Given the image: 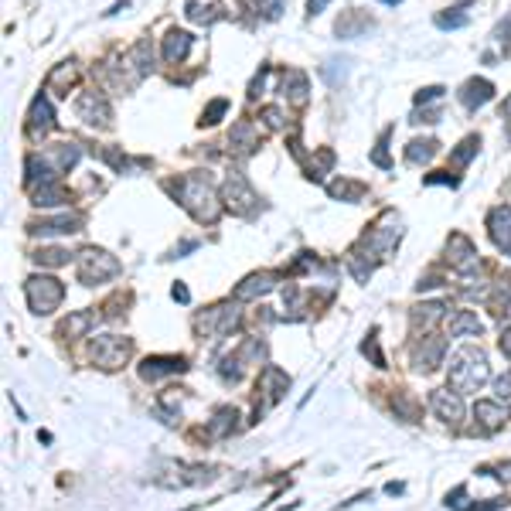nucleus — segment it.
I'll return each instance as SVG.
<instances>
[{"label":"nucleus","mask_w":511,"mask_h":511,"mask_svg":"<svg viewBox=\"0 0 511 511\" xmlns=\"http://www.w3.org/2000/svg\"><path fill=\"white\" fill-rule=\"evenodd\" d=\"M361 355H368L372 361H375V368H385V355L378 351V341H375V334L368 337V341H361Z\"/></svg>","instance_id":"obj_44"},{"label":"nucleus","mask_w":511,"mask_h":511,"mask_svg":"<svg viewBox=\"0 0 511 511\" xmlns=\"http://www.w3.org/2000/svg\"><path fill=\"white\" fill-rule=\"evenodd\" d=\"M31 259H34L38 266H65V263H68V249H58V245H51V249H38Z\"/></svg>","instance_id":"obj_38"},{"label":"nucleus","mask_w":511,"mask_h":511,"mask_svg":"<svg viewBox=\"0 0 511 511\" xmlns=\"http://www.w3.org/2000/svg\"><path fill=\"white\" fill-rule=\"evenodd\" d=\"M375 21L368 18V14H358V11H348L344 18H337V34L341 38H358L361 31H372Z\"/></svg>","instance_id":"obj_29"},{"label":"nucleus","mask_w":511,"mask_h":511,"mask_svg":"<svg viewBox=\"0 0 511 511\" xmlns=\"http://www.w3.org/2000/svg\"><path fill=\"white\" fill-rule=\"evenodd\" d=\"M96 324H99V313L96 311H72L58 334H62V337H86Z\"/></svg>","instance_id":"obj_26"},{"label":"nucleus","mask_w":511,"mask_h":511,"mask_svg":"<svg viewBox=\"0 0 511 511\" xmlns=\"http://www.w3.org/2000/svg\"><path fill=\"white\" fill-rule=\"evenodd\" d=\"M444 355H446V341L440 337H422L420 344L413 348V365H416V372H436L440 365H444Z\"/></svg>","instance_id":"obj_15"},{"label":"nucleus","mask_w":511,"mask_h":511,"mask_svg":"<svg viewBox=\"0 0 511 511\" xmlns=\"http://www.w3.org/2000/svg\"><path fill=\"white\" fill-rule=\"evenodd\" d=\"M446 334L450 337H477V334H484V321L474 311H457L446 324Z\"/></svg>","instance_id":"obj_24"},{"label":"nucleus","mask_w":511,"mask_h":511,"mask_svg":"<svg viewBox=\"0 0 511 511\" xmlns=\"http://www.w3.org/2000/svg\"><path fill=\"white\" fill-rule=\"evenodd\" d=\"M413 123H440V110H422L416 112V119Z\"/></svg>","instance_id":"obj_52"},{"label":"nucleus","mask_w":511,"mask_h":511,"mask_svg":"<svg viewBox=\"0 0 511 511\" xmlns=\"http://www.w3.org/2000/svg\"><path fill=\"white\" fill-rule=\"evenodd\" d=\"M464 24H467V14H464V11H457V7H453L450 14H436V27H440V31H450V27H464Z\"/></svg>","instance_id":"obj_42"},{"label":"nucleus","mask_w":511,"mask_h":511,"mask_svg":"<svg viewBox=\"0 0 511 511\" xmlns=\"http://www.w3.org/2000/svg\"><path fill=\"white\" fill-rule=\"evenodd\" d=\"M385 491H389V494H402V491H406V488H402V484H396V481H392V484H385Z\"/></svg>","instance_id":"obj_57"},{"label":"nucleus","mask_w":511,"mask_h":511,"mask_svg":"<svg viewBox=\"0 0 511 511\" xmlns=\"http://www.w3.org/2000/svg\"><path fill=\"white\" fill-rule=\"evenodd\" d=\"M491 378V365H488V355L474 344L460 348L457 355L450 358V389L457 392H477L484 382Z\"/></svg>","instance_id":"obj_2"},{"label":"nucleus","mask_w":511,"mask_h":511,"mask_svg":"<svg viewBox=\"0 0 511 511\" xmlns=\"http://www.w3.org/2000/svg\"><path fill=\"white\" fill-rule=\"evenodd\" d=\"M239 321H242V313H239L235 304H215V307H208L205 313L195 317V331L201 337H212L215 341V337H225V334L235 331Z\"/></svg>","instance_id":"obj_7"},{"label":"nucleus","mask_w":511,"mask_h":511,"mask_svg":"<svg viewBox=\"0 0 511 511\" xmlns=\"http://www.w3.org/2000/svg\"><path fill=\"white\" fill-rule=\"evenodd\" d=\"M225 110H228V99H215V103H208L205 112H201V127H215V123L225 116Z\"/></svg>","instance_id":"obj_41"},{"label":"nucleus","mask_w":511,"mask_h":511,"mask_svg":"<svg viewBox=\"0 0 511 511\" xmlns=\"http://www.w3.org/2000/svg\"><path fill=\"white\" fill-rule=\"evenodd\" d=\"M82 228V215H62V219H48V222H34L31 232L41 235V239H51V235H72Z\"/></svg>","instance_id":"obj_23"},{"label":"nucleus","mask_w":511,"mask_h":511,"mask_svg":"<svg viewBox=\"0 0 511 511\" xmlns=\"http://www.w3.org/2000/svg\"><path fill=\"white\" fill-rule=\"evenodd\" d=\"M276 273H269V269H263V273H252V276H245L242 283L235 287V300H256V297H263V293H269V290L276 287Z\"/></svg>","instance_id":"obj_18"},{"label":"nucleus","mask_w":511,"mask_h":511,"mask_svg":"<svg viewBox=\"0 0 511 511\" xmlns=\"http://www.w3.org/2000/svg\"><path fill=\"white\" fill-rule=\"evenodd\" d=\"M256 392H263V409H266V406H276V402L290 392V375L283 368H276V365H266V368L259 372Z\"/></svg>","instance_id":"obj_12"},{"label":"nucleus","mask_w":511,"mask_h":511,"mask_svg":"<svg viewBox=\"0 0 511 511\" xmlns=\"http://www.w3.org/2000/svg\"><path fill=\"white\" fill-rule=\"evenodd\" d=\"M498 344H501L505 358H511V328H505V331H501V341H498Z\"/></svg>","instance_id":"obj_55"},{"label":"nucleus","mask_w":511,"mask_h":511,"mask_svg":"<svg viewBox=\"0 0 511 511\" xmlns=\"http://www.w3.org/2000/svg\"><path fill=\"white\" fill-rule=\"evenodd\" d=\"M474 420H477V426H481V429L494 433V429H501V426H505V420H508V409H505L501 402L481 399L477 406H474Z\"/></svg>","instance_id":"obj_20"},{"label":"nucleus","mask_w":511,"mask_h":511,"mask_svg":"<svg viewBox=\"0 0 511 511\" xmlns=\"http://www.w3.org/2000/svg\"><path fill=\"white\" fill-rule=\"evenodd\" d=\"M498 112H501V119H511V96L501 103V110H498Z\"/></svg>","instance_id":"obj_56"},{"label":"nucleus","mask_w":511,"mask_h":511,"mask_svg":"<svg viewBox=\"0 0 511 511\" xmlns=\"http://www.w3.org/2000/svg\"><path fill=\"white\" fill-rule=\"evenodd\" d=\"M75 82V65L72 62H65V65H58L51 75H48V89L51 92H58V96H65L68 86Z\"/></svg>","instance_id":"obj_37"},{"label":"nucleus","mask_w":511,"mask_h":511,"mask_svg":"<svg viewBox=\"0 0 511 511\" xmlns=\"http://www.w3.org/2000/svg\"><path fill=\"white\" fill-rule=\"evenodd\" d=\"M75 273H79V283L99 287V283L119 276V259L110 256L106 249H82L79 259H75Z\"/></svg>","instance_id":"obj_4"},{"label":"nucleus","mask_w":511,"mask_h":511,"mask_svg":"<svg viewBox=\"0 0 511 511\" xmlns=\"http://www.w3.org/2000/svg\"><path fill=\"white\" fill-rule=\"evenodd\" d=\"M440 150V143L436 140H413L409 147H406V160L409 164H429L433 157Z\"/></svg>","instance_id":"obj_34"},{"label":"nucleus","mask_w":511,"mask_h":511,"mask_svg":"<svg viewBox=\"0 0 511 511\" xmlns=\"http://www.w3.org/2000/svg\"><path fill=\"white\" fill-rule=\"evenodd\" d=\"M174 195L178 201L191 212V219L195 222H219V215H222V205H219V195L212 191V184L208 178H201V174H188V178H181L174 184Z\"/></svg>","instance_id":"obj_1"},{"label":"nucleus","mask_w":511,"mask_h":511,"mask_svg":"<svg viewBox=\"0 0 511 511\" xmlns=\"http://www.w3.org/2000/svg\"><path fill=\"white\" fill-rule=\"evenodd\" d=\"M55 167V174H68L75 164H79V157H82V150L75 147V143H55V147H48L45 154H41Z\"/></svg>","instance_id":"obj_21"},{"label":"nucleus","mask_w":511,"mask_h":511,"mask_svg":"<svg viewBox=\"0 0 511 511\" xmlns=\"http://www.w3.org/2000/svg\"><path fill=\"white\" fill-rule=\"evenodd\" d=\"M219 375H222V382H232V385H235V382H242L245 365L239 361V358H235V351H232L228 358H222V368H219Z\"/></svg>","instance_id":"obj_39"},{"label":"nucleus","mask_w":511,"mask_h":511,"mask_svg":"<svg viewBox=\"0 0 511 511\" xmlns=\"http://www.w3.org/2000/svg\"><path fill=\"white\" fill-rule=\"evenodd\" d=\"M171 297H174V300H181V304H188V300H191V293H188V287H184V283H174Z\"/></svg>","instance_id":"obj_54"},{"label":"nucleus","mask_w":511,"mask_h":511,"mask_svg":"<svg viewBox=\"0 0 511 511\" xmlns=\"http://www.w3.org/2000/svg\"><path fill=\"white\" fill-rule=\"evenodd\" d=\"M256 7L263 11V18H269V21H276L283 14V0H256Z\"/></svg>","instance_id":"obj_45"},{"label":"nucleus","mask_w":511,"mask_h":511,"mask_svg":"<svg viewBox=\"0 0 511 511\" xmlns=\"http://www.w3.org/2000/svg\"><path fill=\"white\" fill-rule=\"evenodd\" d=\"M508 501H501V498H488V501H481V505H470L467 511H498V508H505Z\"/></svg>","instance_id":"obj_50"},{"label":"nucleus","mask_w":511,"mask_h":511,"mask_svg":"<svg viewBox=\"0 0 511 511\" xmlns=\"http://www.w3.org/2000/svg\"><path fill=\"white\" fill-rule=\"evenodd\" d=\"M488 228H491V239L494 245L501 249V252H508L511 256V208H494L488 215Z\"/></svg>","instance_id":"obj_19"},{"label":"nucleus","mask_w":511,"mask_h":511,"mask_svg":"<svg viewBox=\"0 0 511 511\" xmlns=\"http://www.w3.org/2000/svg\"><path fill=\"white\" fill-rule=\"evenodd\" d=\"M368 256H375V252H365V245L348 252V269L355 273L358 283H368V276H372V269H375V259H368Z\"/></svg>","instance_id":"obj_31"},{"label":"nucleus","mask_w":511,"mask_h":511,"mask_svg":"<svg viewBox=\"0 0 511 511\" xmlns=\"http://www.w3.org/2000/svg\"><path fill=\"white\" fill-rule=\"evenodd\" d=\"M184 18L191 24H215L225 18L222 0H188L184 4Z\"/></svg>","instance_id":"obj_17"},{"label":"nucleus","mask_w":511,"mask_h":511,"mask_svg":"<svg viewBox=\"0 0 511 511\" xmlns=\"http://www.w3.org/2000/svg\"><path fill=\"white\" fill-rule=\"evenodd\" d=\"M283 96H290L297 106L307 103V75L297 72V68H290L287 75H283Z\"/></svg>","instance_id":"obj_32"},{"label":"nucleus","mask_w":511,"mask_h":511,"mask_svg":"<svg viewBox=\"0 0 511 511\" xmlns=\"http://www.w3.org/2000/svg\"><path fill=\"white\" fill-rule=\"evenodd\" d=\"M263 119H266V127H273V130H280L287 119H283V110L280 106H263V112H259Z\"/></svg>","instance_id":"obj_47"},{"label":"nucleus","mask_w":511,"mask_h":511,"mask_svg":"<svg viewBox=\"0 0 511 511\" xmlns=\"http://www.w3.org/2000/svg\"><path fill=\"white\" fill-rule=\"evenodd\" d=\"M235 358H239L242 365H259V361L266 358V344H263L259 337H245L242 344L235 348Z\"/></svg>","instance_id":"obj_36"},{"label":"nucleus","mask_w":511,"mask_h":511,"mask_svg":"<svg viewBox=\"0 0 511 511\" xmlns=\"http://www.w3.org/2000/svg\"><path fill=\"white\" fill-rule=\"evenodd\" d=\"M477 150H481V140H477V136H467L464 143L450 154V160H453L457 167H464V164H470V160H474V154H477Z\"/></svg>","instance_id":"obj_40"},{"label":"nucleus","mask_w":511,"mask_h":511,"mask_svg":"<svg viewBox=\"0 0 511 511\" xmlns=\"http://www.w3.org/2000/svg\"><path fill=\"white\" fill-rule=\"evenodd\" d=\"M426 184H450V188H457L460 181H457V178H450L446 171H436V174H429V178H426Z\"/></svg>","instance_id":"obj_51"},{"label":"nucleus","mask_w":511,"mask_h":511,"mask_svg":"<svg viewBox=\"0 0 511 511\" xmlns=\"http://www.w3.org/2000/svg\"><path fill=\"white\" fill-rule=\"evenodd\" d=\"M429 409H433V416L436 420H444L446 426H460L464 422V399H460V392L457 389H433L429 392Z\"/></svg>","instance_id":"obj_10"},{"label":"nucleus","mask_w":511,"mask_h":511,"mask_svg":"<svg viewBox=\"0 0 511 511\" xmlns=\"http://www.w3.org/2000/svg\"><path fill=\"white\" fill-rule=\"evenodd\" d=\"M328 191H331V198H341V201H361L365 198V184H361V181H348V178L331 181Z\"/></svg>","instance_id":"obj_33"},{"label":"nucleus","mask_w":511,"mask_h":511,"mask_svg":"<svg viewBox=\"0 0 511 511\" xmlns=\"http://www.w3.org/2000/svg\"><path fill=\"white\" fill-rule=\"evenodd\" d=\"M331 164H334V154H331V150H321L317 164H311V174H307V178H311V181H321V178H324V171H328Z\"/></svg>","instance_id":"obj_43"},{"label":"nucleus","mask_w":511,"mask_h":511,"mask_svg":"<svg viewBox=\"0 0 511 511\" xmlns=\"http://www.w3.org/2000/svg\"><path fill=\"white\" fill-rule=\"evenodd\" d=\"M491 96H494V86H491L488 79H470V82H464V89H460V103H464L467 110H481L484 103H491Z\"/></svg>","instance_id":"obj_25"},{"label":"nucleus","mask_w":511,"mask_h":511,"mask_svg":"<svg viewBox=\"0 0 511 511\" xmlns=\"http://www.w3.org/2000/svg\"><path fill=\"white\" fill-rule=\"evenodd\" d=\"M328 4H331V0H307V18H317Z\"/></svg>","instance_id":"obj_53"},{"label":"nucleus","mask_w":511,"mask_h":511,"mask_svg":"<svg viewBox=\"0 0 511 511\" xmlns=\"http://www.w3.org/2000/svg\"><path fill=\"white\" fill-rule=\"evenodd\" d=\"M191 34L188 31H171L167 38H164V62L167 65H178V62H184V55L191 51Z\"/></svg>","instance_id":"obj_28"},{"label":"nucleus","mask_w":511,"mask_h":511,"mask_svg":"<svg viewBox=\"0 0 511 511\" xmlns=\"http://www.w3.org/2000/svg\"><path fill=\"white\" fill-rule=\"evenodd\" d=\"M446 263L467 276V273H477L481 269V256H477V249H474V242L467 235H450V242H446Z\"/></svg>","instance_id":"obj_11"},{"label":"nucleus","mask_w":511,"mask_h":511,"mask_svg":"<svg viewBox=\"0 0 511 511\" xmlns=\"http://www.w3.org/2000/svg\"><path fill=\"white\" fill-rule=\"evenodd\" d=\"M55 130V110L48 103V96H38L31 103V112H27V134L31 136H45Z\"/></svg>","instance_id":"obj_16"},{"label":"nucleus","mask_w":511,"mask_h":511,"mask_svg":"<svg viewBox=\"0 0 511 511\" xmlns=\"http://www.w3.org/2000/svg\"><path fill=\"white\" fill-rule=\"evenodd\" d=\"M24 297H27V307L38 313V317H48L62 307L65 300V283L55 280V276H31L24 283Z\"/></svg>","instance_id":"obj_5"},{"label":"nucleus","mask_w":511,"mask_h":511,"mask_svg":"<svg viewBox=\"0 0 511 511\" xmlns=\"http://www.w3.org/2000/svg\"><path fill=\"white\" fill-rule=\"evenodd\" d=\"M154 481L160 488H198L215 481V467L205 464H184V460H160Z\"/></svg>","instance_id":"obj_3"},{"label":"nucleus","mask_w":511,"mask_h":511,"mask_svg":"<svg viewBox=\"0 0 511 511\" xmlns=\"http://www.w3.org/2000/svg\"><path fill=\"white\" fill-rule=\"evenodd\" d=\"M444 304H420V307H413V324L422 328V331H429L436 321H444Z\"/></svg>","instance_id":"obj_35"},{"label":"nucleus","mask_w":511,"mask_h":511,"mask_svg":"<svg viewBox=\"0 0 511 511\" xmlns=\"http://www.w3.org/2000/svg\"><path fill=\"white\" fill-rule=\"evenodd\" d=\"M494 38L501 41V45H511V14L505 18V21L498 24V31H494Z\"/></svg>","instance_id":"obj_49"},{"label":"nucleus","mask_w":511,"mask_h":511,"mask_svg":"<svg viewBox=\"0 0 511 511\" xmlns=\"http://www.w3.org/2000/svg\"><path fill=\"white\" fill-rule=\"evenodd\" d=\"M399 235H402V228H399V219H392V215H382V222L365 235V249L368 252H375V256H382V252H389L392 245L399 242Z\"/></svg>","instance_id":"obj_13"},{"label":"nucleus","mask_w":511,"mask_h":511,"mask_svg":"<svg viewBox=\"0 0 511 511\" xmlns=\"http://www.w3.org/2000/svg\"><path fill=\"white\" fill-rule=\"evenodd\" d=\"M494 396L505 399V402L511 399V372H505L501 378H494Z\"/></svg>","instance_id":"obj_48"},{"label":"nucleus","mask_w":511,"mask_h":511,"mask_svg":"<svg viewBox=\"0 0 511 511\" xmlns=\"http://www.w3.org/2000/svg\"><path fill=\"white\" fill-rule=\"evenodd\" d=\"M382 4H389V7H396V4H402V0H382Z\"/></svg>","instance_id":"obj_58"},{"label":"nucleus","mask_w":511,"mask_h":511,"mask_svg":"<svg viewBox=\"0 0 511 511\" xmlns=\"http://www.w3.org/2000/svg\"><path fill=\"white\" fill-rule=\"evenodd\" d=\"M130 355H134V341L123 337V334H99V337H92V344H89V358L103 372L123 368L130 361Z\"/></svg>","instance_id":"obj_6"},{"label":"nucleus","mask_w":511,"mask_h":511,"mask_svg":"<svg viewBox=\"0 0 511 511\" xmlns=\"http://www.w3.org/2000/svg\"><path fill=\"white\" fill-rule=\"evenodd\" d=\"M235 429H239V409H235V406H219L215 416L208 420V436L225 440V436H232Z\"/></svg>","instance_id":"obj_22"},{"label":"nucleus","mask_w":511,"mask_h":511,"mask_svg":"<svg viewBox=\"0 0 511 511\" xmlns=\"http://www.w3.org/2000/svg\"><path fill=\"white\" fill-rule=\"evenodd\" d=\"M444 99V86H426V89L416 92V106H426V103H436Z\"/></svg>","instance_id":"obj_46"},{"label":"nucleus","mask_w":511,"mask_h":511,"mask_svg":"<svg viewBox=\"0 0 511 511\" xmlns=\"http://www.w3.org/2000/svg\"><path fill=\"white\" fill-rule=\"evenodd\" d=\"M75 116L86 127H99V130H110L112 127V106L103 92H82L75 99Z\"/></svg>","instance_id":"obj_9"},{"label":"nucleus","mask_w":511,"mask_h":511,"mask_svg":"<svg viewBox=\"0 0 511 511\" xmlns=\"http://www.w3.org/2000/svg\"><path fill=\"white\" fill-rule=\"evenodd\" d=\"M222 201L235 212V215H242V219H249V215H256V208H259V198H256V191H252V184L239 174V171H232L228 178H225L222 184Z\"/></svg>","instance_id":"obj_8"},{"label":"nucleus","mask_w":511,"mask_h":511,"mask_svg":"<svg viewBox=\"0 0 511 511\" xmlns=\"http://www.w3.org/2000/svg\"><path fill=\"white\" fill-rule=\"evenodd\" d=\"M228 147L235 150V154H252L256 147H259V140H256V130H252V123L249 119H239L235 127H232V134H228Z\"/></svg>","instance_id":"obj_27"},{"label":"nucleus","mask_w":511,"mask_h":511,"mask_svg":"<svg viewBox=\"0 0 511 511\" xmlns=\"http://www.w3.org/2000/svg\"><path fill=\"white\" fill-rule=\"evenodd\" d=\"M31 198H34L38 208H55V205H65L68 195H65V188H62L58 181H51V184H38Z\"/></svg>","instance_id":"obj_30"},{"label":"nucleus","mask_w":511,"mask_h":511,"mask_svg":"<svg viewBox=\"0 0 511 511\" xmlns=\"http://www.w3.org/2000/svg\"><path fill=\"white\" fill-rule=\"evenodd\" d=\"M188 372V361L178 355H150L140 361V378L143 382H160L164 375H181Z\"/></svg>","instance_id":"obj_14"}]
</instances>
